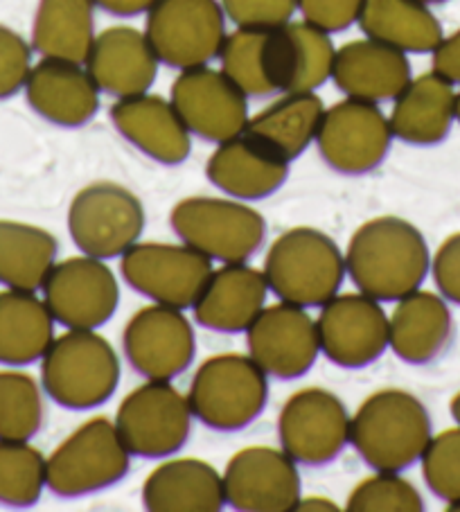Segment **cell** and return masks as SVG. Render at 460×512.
<instances>
[{"mask_svg":"<svg viewBox=\"0 0 460 512\" xmlns=\"http://www.w3.org/2000/svg\"><path fill=\"white\" fill-rule=\"evenodd\" d=\"M249 357L264 373L276 379H298L316 364L318 343L316 321L305 307L280 300L264 307L246 330Z\"/></svg>","mask_w":460,"mask_h":512,"instance_id":"obj_19","label":"cell"},{"mask_svg":"<svg viewBox=\"0 0 460 512\" xmlns=\"http://www.w3.org/2000/svg\"><path fill=\"white\" fill-rule=\"evenodd\" d=\"M357 23L368 39L406 55H429L445 37L438 16L420 0H364Z\"/></svg>","mask_w":460,"mask_h":512,"instance_id":"obj_30","label":"cell"},{"mask_svg":"<svg viewBox=\"0 0 460 512\" xmlns=\"http://www.w3.org/2000/svg\"><path fill=\"white\" fill-rule=\"evenodd\" d=\"M393 138L406 145L433 147L447 140L456 122L454 84L436 70L413 77L393 100L388 116Z\"/></svg>","mask_w":460,"mask_h":512,"instance_id":"obj_27","label":"cell"},{"mask_svg":"<svg viewBox=\"0 0 460 512\" xmlns=\"http://www.w3.org/2000/svg\"><path fill=\"white\" fill-rule=\"evenodd\" d=\"M269 375L249 355H212L197 368L188 402L192 416L215 431L249 427L269 402Z\"/></svg>","mask_w":460,"mask_h":512,"instance_id":"obj_5","label":"cell"},{"mask_svg":"<svg viewBox=\"0 0 460 512\" xmlns=\"http://www.w3.org/2000/svg\"><path fill=\"white\" fill-rule=\"evenodd\" d=\"M345 273L339 244L309 226L282 233L264 260L269 289L280 300L298 307H323L339 294Z\"/></svg>","mask_w":460,"mask_h":512,"instance_id":"obj_4","label":"cell"},{"mask_svg":"<svg viewBox=\"0 0 460 512\" xmlns=\"http://www.w3.org/2000/svg\"><path fill=\"white\" fill-rule=\"evenodd\" d=\"M278 438L296 465H327L350 443V413L332 391L303 388L280 409Z\"/></svg>","mask_w":460,"mask_h":512,"instance_id":"obj_14","label":"cell"},{"mask_svg":"<svg viewBox=\"0 0 460 512\" xmlns=\"http://www.w3.org/2000/svg\"><path fill=\"white\" fill-rule=\"evenodd\" d=\"M170 224L183 244L219 262H249L267 240L264 217L235 199L188 197L172 208Z\"/></svg>","mask_w":460,"mask_h":512,"instance_id":"obj_7","label":"cell"},{"mask_svg":"<svg viewBox=\"0 0 460 512\" xmlns=\"http://www.w3.org/2000/svg\"><path fill=\"white\" fill-rule=\"evenodd\" d=\"M424 5H440V3H447V0H420Z\"/></svg>","mask_w":460,"mask_h":512,"instance_id":"obj_50","label":"cell"},{"mask_svg":"<svg viewBox=\"0 0 460 512\" xmlns=\"http://www.w3.org/2000/svg\"><path fill=\"white\" fill-rule=\"evenodd\" d=\"M413 79L406 52L375 39H355L336 50L332 82L345 97L366 102L395 100Z\"/></svg>","mask_w":460,"mask_h":512,"instance_id":"obj_24","label":"cell"},{"mask_svg":"<svg viewBox=\"0 0 460 512\" xmlns=\"http://www.w3.org/2000/svg\"><path fill=\"white\" fill-rule=\"evenodd\" d=\"M456 122L460 125V93H456Z\"/></svg>","mask_w":460,"mask_h":512,"instance_id":"obj_48","label":"cell"},{"mask_svg":"<svg viewBox=\"0 0 460 512\" xmlns=\"http://www.w3.org/2000/svg\"><path fill=\"white\" fill-rule=\"evenodd\" d=\"M127 285L154 303L192 307L212 273V260L188 244L136 242L120 255Z\"/></svg>","mask_w":460,"mask_h":512,"instance_id":"obj_12","label":"cell"},{"mask_svg":"<svg viewBox=\"0 0 460 512\" xmlns=\"http://www.w3.org/2000/svg\"><path fill=\"white\" fill-rule=\"evenodd\" d=\"M95 7H100L106 14L113 16H138L147 14L156 0H93Z\"/></svg>","mask_w":460,"mask_h":512,"instance_id":"obj_45","label":"cell"},{"mask_svg":"<svg viewBox=\"0 0 460 512\" xmlns=\"http://www.w3.org/2000/svg\"><path fill=\"white\" fill-rule=\"evenodd\" d=\"M321 352L341 368H364L388 348V316L379 300L355 291L336 294L316 321Z\"/></svg>","mask_w":460,"mask_h":512,"instance_id":"obj_17","label":"cell"},{"mask_svg":"<svg viewBox=\"0 0 460 512\" xmlns=\"http://www.w3.org/2000/svg\"><path fill=\"white\" fill-rule=\"evenodd\" d=\"M122 350L138 375L170 382L192 366L197 337L183 310L154 303L140 307L127 321Z\"/></svg>","mask_w":460,"mask_h":512,"instance_id":"obj_16","label":"cell"},{"mask_svg":"<svg viewBox=\"0 0 460 512\" xmlns=\"http://www.w3.org/2000/svg\"><path fill=\"white\" fill-rule=\"evenodd\" d=\"M143 506L152 512H219L226 506L224 479L201 458H172L145 479Z\"/></svg>","mask_w":460,"mask_h":512,"instance_id":"obj_29","label":"cell"},{"mask_svg":"<svg viewBox=\"0 0 460 512\" xmlns=\"http://www.w3.org/2000/svg\"><path fill=\"white\" fill-rule=\"evenodd\" d=\"M273 73L280 93H312L332 79L336 48L325 30L289 21L271 30Z\"/></svg>","mask_w":460,"mask_h":512,"instance_id":"obj_28","label":"cell"},{"mask_svg":"<svg viewBox=\"0 0 460 512\" xmlns=\"http://www.w3.org/2000/svg\"><path fill=\"white\" fill-rule=\"evenodd\" d=\"M447 508L451 512H460V501H454V503H447Z\"/></svg>","mask_w":460,"mask_h":512,"instance_id":"obj_49","label":"cell"},{"mask_svg":"<svg viewBox=\"0 0 460 512\" xmlns=\"http://www.w3.org/2000/svg\"><path fill=\"white\" fill-rule=\"evenodd\" d=\"M32 70V46L19 32L0 25V100L21 91Z\"/></svg>","mask_w":460,"mask_h":512,"instance_id":"obj_41","label":"cell"},{"mask_svg":"<svg viewBox=\"0 0 460 512\" xmlns=\"http://www.w3.org/2000/svg\"><path fill=\"white\" fill-rule=\"evenodd\" d=\"M23 91L32 111L57 127H84L100 111L102 91L75 61L43 57L32 66Z\"/></svg>","mask_w":460,"mask_h":512,"instance_id":"obj_20","label":"cell"},{"mask_svg":"<svg viewBox=\"0 0 460 512\" xmlns=\"http://www.w3.org/2000/svg\"><path fill=\"white\" fill-rule=\"evenodd\" d=\"M46 488V456L30 440H0V503L30 508Z\"/></svg>","mask_w":460,"mask_h":512,"instance_id":"obj_37","label":"cell"},{"mask_svg":"<svg viewBox=\"0 0 460 512\" xmlns=\"http://www.w3.org/2000/svg\"><path fill=\"white\" fill-rule=\"evenodd\" d=\"M221 7L237 28L273 30L294 19L298 0H221Z\"/></svg>","mask_w":460,"mask_h":512,"instance_id":"obj_40","label":"cell"},{"mask_svg":"<svg viewBox=\"0 0 460 512\" xmlns=\"http://www.w3.org/2000/svg\"><path fill=\"white\" fill-rule=\"evenodd\" d=\"M300 512H339V506L327 497H300L296 503Z\"/></svg>","mask_w":460,"mask_h":512,"instance_id":"obj_46","label":"cell"},{"mask_svg":"<svg viewBox=\"0 0 460 512\" xmlns=\"http://www.w3.org/2000/svg\"><path fill=\"white\" fill-rule=\"evenodd\" d=\"M433 55V70L451 84H460V30L442 37Z\"/></svg>","mask_w":460,"mask_h":512,"instance_id":"obj_44","label":"cell"},{"mask_svg":"<svg viewBox=\"0 0 460 512\" xmlns=\"http://www.w3.org/2000/svg\"><path fill=\"white\" fill-rule=\"evenodd\" d=\"M431 273L440 296L460 305V231L449 235L431 258Z\"/></svg>","mask_w":460,"mask_h":512,"instance_id":"obj_43","label":"cell"},{"mask_svg":"<svg viewBox=\"0 0 460 512\" xmlns=\"http://www.w3.org/2000/svg\"><path fill=\"white\" fill-rule=\"evenodd\" d=\"M230 508L240 512H289L300 499V474L285 449L251 445L230 458L224 474Z\"/></svg>","mask_w":460,"mask_h":512,"instance_id":"obj_18","label":"cell"},{"mask_svg":"<svg viewBox=\"0 0 460 512\" xmlns=\"http://www.w3.org/2000/svg\"><path fill=\"white\" fill-rule=\"evenodd\" d=\"M361 5L364 0H298V12L303 14V21L332 34L355 25Z\"/></svg>","mask_w":460,"mask_h":512,"instance_id":"obj_42","label":"cell"},{"mask_svg":"<svg viewBox=\"0 0 460 512\" xmlns=\"http://www.w3.org/2000/svg\"><path fill=\"white\" fill-rule=\"evenodd\" d=\"M449 411H451V418H454V422L460 427V391L454 397H451Z\"/></svg>","mask_w":460,"mask_h":512,"instance_id":"obj_47","label":"cell"},{"mask_svg":"<svg viewBox=\"0 0 460 512\" xmlns=\"http://www.w3.org/2000/svg\"><path fill=\"white\" fill-rule=\"evenodd\" d=\"M350 512H422L424 499L411 481L400 472H379L368 476L350 492L345 501Z\"/></svg>","mask_w":460,"mask_h":512,"instance_id":"obj_38","label":"cell"},{"mask_svg":"<svg viewBox=\"0 0 460 512\" xmlns=\"http://www.w3.org/2000/svg\"><path fill=\"white\" fill-rule=\"evenodd\" d=\"M158 61L145 32L129 25H113L95 34L84 61L97 88L113 97L147 93L158 75Z\"/></svg>","mask_w":460,"mask_h":512,"instance_id":"obj_23","label":"cell"},{"mask_svg":"<svg viewBox=\"0 0 460 512\" xmlns=\"http://www.w3.org/2000/svg\"><path fill=\"white\" fill-rule=\"evenodd\" d=\"M431 436L427 406L402 388H382L368 395L350 418L352 447L379 472H402L418 463Z\"/></svg>","mask_w":460,"mask_h":512,"instance_id":"obj_2","label":"cell"},{"mask_svg":"<svg viewBox=\"0 0 460 512\" xmlns=\"http://www.w3.org/2000/svg\"><path fill=\"white\" fill-rule=\"evenodd\" d=\"M57 237L41 226L0 219V285L37 291L55 267Z\"/></svg>","mask_w":460,"mask_h":512,"instance_id":"obj_34","label":"cell"},{"mask_svg":"<svg viewBox=\"0 0 460 512\" xmlns=\"http://www.w3.org/2000/svg\"><path fill=\"white\" fill-rule=\"evenodd\" d=\"M41 291L50 314L68 330H97L113 319L120 303L115 273L86 253L55 262Z\"/></svg>","mask_w":460,"mask_h":512,"instance_id":"obj_13","label":"cell"},{"mask_svg":"<svg viewBox=\"0 0 460 512\" xmlns=\"http://www.w3.org/2000/svg\"><path fill=\"white\" fill-rule=\"evenodd\" d=\"M131 454L113 422L95 416L79 425L46 458V488L61 499L100 492L125 479Z\"/></svg>","mask_w":460,"mask_h":512,"instance_id":"obj_6","label":"cell"},{"mask_svg":"<svg viewBox=\"0 0 460 512\" xmlns=\"http://www.w3.org/2000/svg\"><path fill=\"white\" fill-rule=\"evenodd\" d=\"M325 104L312 93H285L246 122V134L285 161H296L316 140Z\"/></svg>","mask_w":460,"mask_h":512,"instance_id":"obj_31","label":"cell"},{"mask_svg":"<svg viewBox=\"0 0 460 512\" xmlns=\"http://www.w3.org/2000/svg\"><path fill=\"white\" fill-rule=\"evenodd\" d=\"M192 418L188 395L163 379H147L120 402L113 425L131 456L165 458L188 443Z\"/></svg>","mask_w":460,"mask_h":512,"instance_id":"obj_8","label":"cell"},{"mask_svg":"<svg viewBox=\"0 0 460 512\" xmlns=\"http://www.w3.org/2000/svg\"><path fill=\"white\" fill-rule=\"evenodd\" d=\"M55 341V316L34 291H0V364L28 366Z\"/></svg>","mask_w":460,"mask_h":512,"instance_id":"obj_32","label":"cell"},{"mask_svg":"<svg viewBox=\"0 0 460 512\" xmlns=\"http://www.w3.org/2000/svg\"><path fill=\"white\" fill-rule=\"evenodd\" d=\"M93 41V0H39L32 23V50L41 57L84 64Z\"/></svg>","mask_w":460,"mask_h":512,"instance_id":"obj_33","label":"cell"},{"mask_svg":"<svg viewBox=\"0 0 460 512\" xmlns=\"http://www.w3.org/2000/svg\"><path fill=\"white\" fill-rule=\"evenodd\" d=\"M170 102L192 136L208 143L242 134L249 122V97L224 75V70L194 66L172 82Z\"/></svg>","mask_w":460,"mask_h":512,"instance_id":"obj_15","label":"cell"},{"mask_svg":"<svg viewBox=\"0 0 460 512\" xmlns=\"http://www.w3.org/2000/svg\"><path fill=\"white\" fill-rule=\"evenodd\" d=\"M120 384V357L95 330H68L41 357V386L59 406L91 411Z\"/></svg>","mask_w":460,"mask_h":512,"instance_id":"obj_3","label":"cell"},{"mask_svg":"<svg viewBox=\"0 0 460 512\" xmlns=\"http://www.w3.org/2000/svg\"><path fill=\"white\" fill-rule=\"evenodd\" d=\"M345 271L359 291L397 303L420 289L431 271L429 244L418 226L384 215L361 224L345 249Z\"/></svg>","mask_w":460,"mask_h":512,"instance_id":"obj_1","label":"cell"},{"mask_svg":"<svg viewBox=\"0 0 460 512\" xmlns=\"http://www.w3.org/2000/svg\"><path fill=\"white\" fill-rule=\"evenodd\" d=\"M206 176L215 188L233 199L258 201L271 197L285 185L289 161L242 131L217 143L206 163Z\"/></svg>","mask_w":460,"mask_h":512,"instance_id":"obj_25","label":"cell"},{"mask_svg":"<svg viewBox=\"0 0 460 512\" xmlns=\"http://www.w3.org/2000/svg\"><path fill=\"white\" fill-rule=\"evenodd\" d=\"M46 420L37 379L23 370H0V440H32Z\"/></svg>","mask_w":460,"mask_h":512,"instance_id":"obj_36","label":"cell"},{"mask_svg":"<svg viewBox=\"0 0 460 512\" xmlns=\"http://www.w3.org/2000/svg\"><path fill=\"white\" fill-rule=\"evenodd\" d=\"M226 12L219 0H156L147 12L145 37L161 64L206 66L226 41Z\"/></svg>","mask_w":460,"mask_h":512,"instance_id":"obj_10","label":"cell"},{"mask_svg":"<svg viewBox=\"0 0 460 512\" xmlns=\"http://www.w3.org/2000/svg\"><path fill=\"white\" fill-rule=\"evenodd\" d=\"M111 122L122 138L156 163L179 165L190 156L192 134L174 104L161 95L147 91L118 97L111 107Z\"/></svg>","mask_w":460,"mask_h":512,"instance_id":"obj_22","label":"cell"},{"mask_svg":"<svg viewBox=\"0 0 460 512\" xmlns=\"http://www.w3.org/2000/svg\"><path fill=\"white\" fill-rule=\"evenodd\" d=\"M269 282L264 271L246 262H224L212 269L206 285L192 303L194 321L212 332H246L267 307Z\"/></svg>","mask_w":460,"mask_h":512,"instance_id":"obj_21","label":"cell"},{"mask_svg":"<svg viewBox=\"0 0 460 512\" xmlns=\"http://www.w3.org/2000/svg\"><path fill=\"white\" fill-rule=\"evenodd\" d=\"M422 479L438 499L460 501V427L431 436L420 456Z\"/></svg>","mask_w":460,"mask_h":512,"instance_id":"obj_39","label":"cell"},{"mask_svg":"<svg viewBox=\"0 0 460 512\" xmlns=\"http://www.w3.org/2000/svg\"><path fill=\"white\" fill-rule=\"evenodd\" d=\"M145 228V208L134 192L113 181L79 190L68 208V231L77 249L93 258H120Z\"/></svg>","mask_w":460,"mask_h":512,"instance_id":"obj_9","label":"cell"},{"mask_svg":"<svg viewBox=\"0 0 460 512\" xmlns=\"http://www.w3.org/2000/svg\"><path fill=\"white\" fill-rule=\"evenodd\" d=\"M454 339V316L436 291L415 289L388 316V346L411 366L436 361Z\"/></svg>","mask_w":460,"mask_h":512,"instance_id":"obj_26","label":"cell"},{"mask_svg":"<svg viewBox=\"0 0 460 512\" xmlns=\"http://www.w3.org/2000/svg\"><path fill=\"white\" fill-rule=\"evenodd\" d=\"M221 70L246 97H267L278 93L273 73L271 30L237 28L226 34L219 52Z\"/></svg>","mask_w":460,"mask_h":512,"instance_id":"obj_35","label":"cell"},{"mask_svg":"<svg viewBox=\"0 0 460 512\" xmlns=\"http://www.w3.org/2000/svg\"><path fill=\"white\" fill-rule=\"evenodd\" d=\"M314 143L334 172L361 176L384 163L393 145V131L377 102L345 97L323 111Z\"/></svg>","mask_w":460,"mask_h":512,"instance_id":"obj_11","label":"cell"}]
</instances>
